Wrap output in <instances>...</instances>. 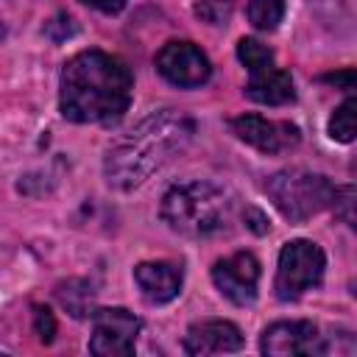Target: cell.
Masks as SVG:
<instances>
[{"label":"cell","mask_w":357,"mask_h":357,"mask_svg":"<svg viewBox=\"0 0 357 357\" xmlns=\"http://www.w3.org/2000/svg\"><path fill=\"white\" fill-rule=\"evenodd\" d=\"M56 298L59 304L73 315V318H86L92 315V304H95V290L92 284L81 282V279H67L56 287Z\"/></svg>","instance_id":"14"},{"label":"cell","mask_w":357,"mask_h":357,"mask_svg":"<svg viewBox=\"0 0 357 357\" xmlns=\"http://www.w3.org/2000/svg\"><path fill=\"white\" fill-rule=\"evenodd\" d=\"M131 89L126 61L103 50H84L61 70L59 106L70 123H114L126 114Z\"/></svg>","instance_id":"2"},{"label":"cell","mask_w":357,"mask_h":357,"mask_svg":"<svg viewBox=\"0 0 357 357\" xmlns=\"http://www.w3.org/2000/svg\"><path fill=\"white\" fill-rule=\"evenodd\" d=\"M326 268V257L321 245L312 240H290L279 251V268H276V296L279 298H298L301 293L321 284Z\"/></svg>","instance_id":"5"},{"label":"cell","mask_w":357,"mask_h":357,"mask_svg":"<svg viewBox=\"0 0 357 357\" xmlns=\"http://www.w3.org/2000/svg\"><path fill=\"white\" fill-rule=\"evenodd\" d=\"M245 95L257 103H265V106H282V103H290L296 98V89H293V78L287 70L265 67L259 73H251Z\"/></svg>","instance_id":"13"},{"label":"cell","mask_w":357,"mask_h":357,"mask_svg":"<svg viewBox=\"0 0 357 357\" xmlns=\"http://www.w3.org/2000/svg\"><path fill=\"white\" fill-rule=\"evenodd\" d=\"M81 3H86V6H92L98 11H103V14H117V11L126 8L128 0H81Z\"/></svg>","instance_id":"22"},{"label":"cell","mask_w":357,"mask_h":357,"mask_svg":"<svg viewBox=\"0 0 357 357\" xmlns=\"http://www.w3.org/2000/svg\"><path fill=\"white\" fill-rule=\"evenodd\" d=\"M33 329H36V335L45 340V343H50L53 340V335H56V321H53V312L47 310V307H33Z\"/></svg>","instance_id":"19"},{"label":"cell","mask_w":357,"mask_h":357,"mask_svg":"<svg viewBox=\"0 0 357 357\" xmlns=\"http://www.w3.org/2000/svg\"><path fill=\"white\" fill-rule=\"evenodd\" d=\"M192 134L195 123L176 109H159L148 114L106 151V181L114 190H134L145 184L156 170H162L190 145Z\"/></svg>","instance_id":"1"},{"label":"cell","mask_w":357,"mask_h":357,"mask_svg":"<svg viewBox=\"0 0 357 357\" xmlns=\"http://www.w3.org/2000/svg\"><path fill=\"white\" fill-rule=\"evenodd\" d=\"M284 17V0H248V20L259 31H273Z\"/></svg>","instance_id":"15"},{"label":"cell","mask_w":357,"mask_h":357,"mask_svg":"<svg viewBox=\"0 0 357 357\" xmlns=\"http://www.w3.org/2000/svg\"><path fill=\"white\" fill-rule=\"evenodd\" d=\"M335 212L351 226L354 223V215H351V206H354V187H343V190H335Z\"/></svg>","instance_id":"20"},{"label":"cell","mask_w":357,"mask_h":357,"mask_svg":"<svg viewBox=\"0 0 357 357\" xmlns=\"http://www.w3.org/2000/svg\"><path fill=\"white\" fill-rule=\"evenodd\" d=\"M324 81L326 84H335L340 89H354V70L346 67L343 73H329V75H324Z\"/></svg>","instance_id":"21"},{"label":"cell","mask_w":357,"mask_h":357,"mask_svg":"<svg viewBox=\"0 0 357 357\" xmlns=\"http://www.w3.org/2000/svg\"><path fill=\"white\" fill-rule=\"evenodd\" d=\"M75 22H73V17H67V14H59V17H53L47 25H45V33L53 39V42H64V39H70V36H75Z\"/></svg>","instance_id":"18"},{"label":"cell","mask_w":357,"mask_h":357,"mask_svg":"<svg viewBox=\"0 0 357 357\" xmlns=\"http://www.w3.org/2000/svg\"><path fill=\"white\" fill-rule=\"evenodd\" d=\"M265 192L290 223H304L335 201V187L326 176L298 167L273 173L265 181Z\"/></svg>","instance_id":"4"},{"label":"cell","mask_w":357,"mask_h":357,"mask_svg":"<svg viewBox=\"0 0 357 357\" xmlns=\"http://www.w3.org/2000/svg\"><path fill=\"white\" fill-rule=\"evenodd\" d=\"M162 218L178 234L206 237L226 229L231 218V201L212 181H184L165 192Z\"/></svg>","instance_id":"3"},{"label":"cell","mask_w":357,"mask_h":357,"mask_svg":"<svg viewBox=\"0 0 357 357\" xmlns=\"http://www.w3.org/2000/svg\"><path fill=\"white\" fill-rule=\"evenodd\" d=\"M3 36H6V28H3V22H0V39H3Z\"/></svg>","instance_id":"24"},{"label":"cell","mask_w":357,"mask_h":357,"mask_svg":"<svg viewBox=\"0 0 357 357\" xmlns=\"http://www.w3.org/2000/svg\"><path fill=\"white\" fill-rule=\"evenodd\" d=\"M237 59L251 70V73H259L265 67L273 64V50L268 45H262L259 39H251V36H243L237 42Z\"/></svg>","instance_id":"16"},{"label":"cell","mask_w":357,"mask_h":357,"mask_svg":"<svg viewBox=\"0 0 357 357\" xmlns=\"http://www.w3.org/2000/svg\"><path fill=\"white\" fill-rule=\"evenodd\" d=\"M354 114H357V100L346 98L329 117V137L337 142H351L354 139Z\"/></svg>","instance_id":"17"},{"label":"cell","mask_w":357,"mask_h":357,"mask_svg":"<svg viewBox=\"0 0 357 357\" xmlns=\"http://www.w3.org/2000/svg\"><path fill=\"white\" fill-rule=\"evenodd\" d=\"M181 265L176 262H139L134 268V282L139 287V293L151 301V304H167L178 296L181 290Z\"/></svg>","instance_id":"12"},{"label":"cell","mask_w":357,"mask_h":357,"mask_svg":"<svg viewBox=\"0 0 357 357\" xmlns=\"http://www.w3.org/2000/svg\"><path fill=\"white\" fill-rule=\"evenodd\" d=\"M139 318L123 307H106L92 312L89 351L95 357H131L139 335Z\"/></svg>","instance_id":"6"},{"label":"cell","mask_w":357,"mask_h":357,"mask_svg":"<svg viewBox=\"0 0 357 357\" xmlns=\"http://www.w3.org/2000/svg\"><path fill=\"white\" fill-rule=\"evenodd\" d=\"M243 349V332L231 321H198L184 335V351L204 357V354H226Z\"/></svg>","instance_id":"11"},{"label":"cell","mask_w":357,"mask_h":357,"mask_svg":"<svg viewBox=\"0 0 357 357\" xmlns=\"http://www.w3.org/2000/svg\"><path fill=\"white\" fill-rule=\"evenodd\" d=\"M259 349L268 357H296V354H324V337L312 321H276L262 332Z\"/></svg>","instance_id":"8"},{"label":"cell","mask_w":357,"mask_h":357,"mask_svg":"<svg viewBox=\"0 0 357 357\" xmlns=\"http://www.w3.org/2000/svg\"><path fill=\"white\" fill-rule=\"evenodd\" d=\"M215 287L234 304L245 307L257 298V282H259V262L248 251H237L226 259H218L212 268Z\"/></svg>","instance_id":"9"},{"label":"cell","mask_w":357,"mask_h":357,"mask_svg":"<svg viewBox=\"0 0 357 357\" xmlns=\"http://www.w3.org/2000/svg\"><path fill=\"white\" fill-rule=\"evenodd\" d=\"M231 131L254 145L257 151L262 153H279V151H287L298 142V128L290 126V123H276V120H268V117H259V114H240L231 120Z\"/></svg>","instance_id":"10"},{"label":"cell","mask_w":357,"mask_h":357,"mask_svg":"<svg viewBox=\"0 0 357 357\" xmlns=\"http://www.w3.org/2000/svg\"><path fill=\"white\" fill-rule=\"evenodd\" d=\"M156 70L165 81L184 86V89L201 86L212 75V64L206 53L192 42H167L156 53Z\"/></svg>","instance_id":"7"},{"label":"cell","mask_w":357,"mask_h":357,"mask_svg":"<svg viewBox=\"0 0 357 357\" xmlns=\"http://www.w3.org/2000/svg\"><path fill=\"white\" fill-rule=\"evenodd\" d=\"M245 220H251V223H248L251 231H257V234H265V231H268V220H265V215H262L259 209H248V212H245Z\"/></svg>","instance_id":"23"}]
</instances>
